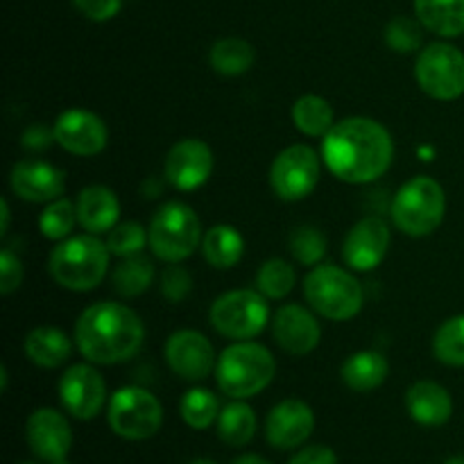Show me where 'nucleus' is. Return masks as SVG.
Wrapping results in <instances>:
<instances>
[{"label":"nucleus","instance_id":"35","mask_svg":"<svg viewBox=\"0 0 464 464\" xmlns=\"http://www.w3.org/2000/svg\"><path fill=\"white\" fill-rule=\"evenodd\" d=\"M290 252L302 266H320L326 254V238L317 227H297L290 236Z\"/></svg>","mask_w":464,"mask_h":464},{"label":"nucleus","instance_id":"36","mask_svg":"<svg viewBox=\"0 0 464 464\" xmlns=\"http://www.w3.org/2000/svg\"><path fill=\"white\" fill-rule=\"evenodd\" d=\"M148 231L140 222H121V225L113 227L109 231V238H107V247L111 252V256H134V254H140V249L145 247L148 243Z\"/></svg>","mask_w":464,"mask_h":464},{"label":"nucleus","instance_id":"13","mask_svg":"<svg viewBox=\"0 0 464 464\" xmlns=\"http://www.w3.org/2000/svg\"><path fill=\"white\" fill-rule=\"evenodd\" d=\"M168 367L184 381H204L216 372V349L199 331H177L166 343Z\"/></svg>","mask_w":464,"mask_h":464},{"label":"nucleus","instance_id":"45","mask_svg":"<svg viewBox=\"0 0 464 464\" xmlns=\"http://www.w3.org/2000/svg\"><path fill=\"white\" fill-rule=\"evenodd\" d=\"M444 464H464V456H453V458H449L447 462Z\"/></svg>","mask_w":464,"mask_h":464},{"label":"nucleus","instance_id":"16","mask_svg":"<svg viewBox=\"0 0 464 464\" xmlns=\"http://www.w3.org/2000/svg\"><path fill=\"white\" fill-rule=\"evenodd\" d=\"M213 152L204 140H177L166 157V179L177 190H195L208 181L213 172Z\"/></svg>","mask_w":464,"mask_h":464},{"label":"nucleus","instance_id":"24","mask_svg":"<svg viewBox=\"0 0 464 464\" xmlns=\"http://www.w3.org/2000/svg\"><path fill=\"white\" fill-rule=\"evenodd\" d=\"M344 385L353 392H372V390L381 388L390 374V365L385 361L383 353L379 352H356L343 362Z\"/></svg>","mask_w":464,"mask_h":464},{"label":"nucleus","instance_id":"7","mask_svg":"<svg viewBox=\"0 0 464 464\" xmlns=\"http://www.w3.org/2000/svg\"><path fill=\"white\" fill-rule=\"evenodd\" d=\"M148 238L154 256L166 263H181L202 245V222L188 204L166 202L154 213Z\"/></svg>","mask_w":464,"mask_h":464},{"label":"nucleus","instance_id":"28","mask_svg":"<svg viewBox=\"0 0 464 464\" xmlns=\"http://www.w3.org/2000/svg\"><path fill=\"white\" fill-rule=\"evenodd\" d=\"M293 122L304 136L324 139L331 127L335 125L334 109H331L329 100H324L322 95H302L293 104Z\"/></svg>","mask_w":464,"mask_h":464},{"label":"nucleus","instance_id":"42","mask_svg":"<svg viewBox=\"0 0 464 464\" xmlns=\"http://www.w3.org/2000/svg\"><path fill=\"white\" fill-rule=\"evenodd\" d=\"M54 140V130H45L44 125H34L23 136V145L27 150H44Z\"/></svg>","mask_w":464,"mask_h":464},{"label":"nucleus","instance_id":"38","mask_svg":"<svg viewBox=\"0 0 464 464\" xmlns=\"http://www.w3.org/2000/svg\"><path fill=\"white\" fill-rule=\"evenodd\" d=\"M190 288H193V279H190L188 270L177 263H168V267L161 275V295L168 302L177 304L181 299L188 297Z\"/></svg>","mask_w":464,"mask_h":464},{"label":"nucleus","instance_id":"9","mask_svg":"<svg viewBox=\"0 0 464 464\" xmlns=\"http://www.w3.org/2000/svg\"><path fill=\"white\" fill-rule=\"evenodd\" d=\"M107 421L118 438L140 442L159 433L163 424V406L148 390L127 385L109 399Z\"/></svg>","mask_w":464,"mask_h":464},{"label":"nucleus","instance_id":"25","mask_svg":"<svg viewBox=\"0 0 464 464\" xmlns=\"http://www.w3.org/2000/svg\"><path fill=\"white\" fill-rule=\"evenodd\" d=\"M417 21L440 36L464 32V0H415Z\"/></svg>","mask_w":464,"mask_h":464},{"label":"nucleus","instance_id":"31","mask_svg":"<svg viewBox=\"0 0 464 464\" xmlns=\"http://www.w3.org/2000/svg\"><path fill=\"white\" fill-rule=\"evenodd\" d=\"M179 412L186 426H190L195 430H207L220 417V401H218V397L211 390L193 388L181 399Z\"/></svg>","mask_w":464,"mask_h":464},{"label":"nucleus","instance_id":"32","mask_svg":"<svg viewBox=\"0 0 464 464\" xmlns=\"http://www.w3.org/2000/svg\"><path fill=\"white\" fill-rule=\"evenodd\" d=\"M433 353L449 367H464V315L442 322L433 338Z\"/></svg>","mask_w":464,"mask_h":464},{"label":"nucleus","instance_id":"6","mask_svg":"<svg viewBox=\"0 0 464 464\" xmlns=\"http://www.w3.org/2000/svg\"><path fill=\"white\" fill-rule=\"evenodd\" d=\"M304 297L322 317L344 322L362 311L365 295L352 272L338 266H315L304 279Z\"/></svg>","mask_w":464,"mask_h":464},{"label":"nucleus","instance_id":"21","mask_svg":"<svg viewBox=\"0 0 464 464\" xmlns=\"http://www.w3.org/2000/svg\"><path fill=\"white\" fill-rule=\"evenodd\" d=\"M77 222L86 234H109L121 218V202L107 186H86L77 195Z\"/></svg>","mask_w":464,"mask_h":464},{"label":"nucleus","instance_id":"46","mask_svg":"<svg viewBox=\"0 0 464 464\" xmlns=\"http://www.w3.org/2000/svg\"><path fill=\"white\" fill-rule=\"evenodd\" d=\"M188 464H218V462L208 460V458H198V460H190Z\"/></svg>","mask_w":464,"mask_h":464},{"label":"nucleus","instance_id":"22","mask_svg":"<svg viewBox=\"0 0 464 464\" xmlns=\"http://www.w3.org/2000/svg\"><path fill=\"white\" fill-rule=\"evenodd\" d=\"M406 408L412 421L421 426H444L453 415V399L435 381H417L406 392Z\"/></svg>","mask_w":464,"mask_h":464},{"label":"nucleus","instance_id":"14","mask_svg":"<svg viewBox=\"0 0 464 464\" xmlns=\"http://www.w3.org/2000/svg\"><path fill=\"white\" fill-rule=\"evenodd\" d=\"M54 140L75 157H95L109 143V130L102 118L86 109H68L54 122Z\"/></svg>","mask_w":464,"mask_h":464},{"label":"nucleus","instance_id":"17","mask_svg":"<svg viewBox=\"0 0 464 464\" xmlns=\"http://www.w3.org/2000/svg\"><path fill=\"white\" fill-rule=\"evenodd\" d=\"M390 247V227L383 218H362L349 229L343 243V258L352 270L372 272L383 263Z\"/></svg>","mask_w":464,"mask_h":464},{"label":"nucleus","instance_id":"18","mask_svg":"<svg viewBox=\"0 0 464 464\" xmlns=\"http://www.w3.org/2000/svg\"><path fill=\"white\" fill-rule=\"evenodd\" d=\"M315 429V415L311 406L299 399H285L276 403L266 420V438L270 447L290 451L306 442Z\"/></svg>","mask_w":464,"mask_h":464},{"label":"nucleus","instance_id":"5","mask_svg":"<svg viewBox=\"0 0 464 464\" xmlns=\"http://www.w3.org/2000/svg\"><path fill=\"white\" fill-rule=\"evenodd\" d=\"M447 195L433 177H412L394 195L390 216L394 227L411 238L430 236L444 220Z\"/></svg>","mask_w":464,"mask_h":464},{"label":"nucleus","instance_id":"29","mask_svg":"<svg viewBox=\"0 0 464 464\" xmlns=\"http://www.w3.org/2000/svg\"><path fill=\"white\" fill-rule=\"evenodd\" d=\"M256 433V415L247 403L236 399L234 403L225 406L218 417V435L229 447H245L254 440Z\"/></svg>","mask_w":464,"mask_h":464},{"label":"nucleus","instance_id":"47","mask_svg":"<svg viewBox=\"0 0 464 464\" xmlns=\"http://www.w3.org/2000/svg\"><path fill=\"white\" fill-rule=\"evenodd\" d=\"M21 464H36V462H21Z\"/></svg>","mask_w":464,"mask_h":464},{"label":"nucleus","instance_id":"44","mask_svg":"<svg viewBox=\"0 0 464 464\" xmlns=\"http://www.w3.org/2000/svg\"><path fill=\"white\" fill-rule=\"evenodd\" d=\"M234 464H272V462H267L266 458L254 456V453H249V456H240L238 460H236Z\"/></svg>","mask_w":464,"mask_h":464},{"label":"nucleus","instance_id":"41","mask_svg":"<svg viewBox=\"0 0 464 464\" xmlns=\"http://www.w3.org/2000/svg\"><path fill=\"white\" fill-rule=\"evenodd\" d=\"M288 464H338V456L334 453V449L315 444V447L302 449L297 456L290 458Z\"/></svg>","mask_w":464,"mask_h":464},{"label":"nucleus","instance_id":"2","mask_svg":"<svg viewBox=\"0 0 464 464\" xmlns=\"http://www.w3.org/2000/svg\"><path fill=\"white\" fill-rule=\"evenodd\" d=\"M145 326L130 306L98 302L86 308L75 324V344L93 365H118L140 352Z\"/></svg>","mask_w":464,"mask_h":464},{"label":"nucleus","instance_id":"30","mask_svg":"<svg viewBox=\"0 0 464 464\" xmlns=\"http://www.w3.org/2000/svg\"><path fill=\"white\" fill-rule=\"evenodd\" d=\"M113 288L122 297H139V295L148 293L150 285L154 281V263L143 254H134V256L122 258L113 270Z\"/></svg>","mask_w":464,"mask_h":464},{"label":"nucleus","instance_id":"34","mask_svg":"<svg viewBox=\"0 0 464 464\" xmlns=\"http://www.w3.org/2000/svg\"><path fill=\"white\" fill-rule=\"evenodd\" d=\"M77 222V207L71 199H54L48 202L39 218V229L41 234L48 240H66L71 236L72 227Z\"/></svg>","mask_w":464,"mask_h":464},{"label":"nucleus","instance_id":"37","mask_svg":"<svg viewBox=\"0 0 464 464\" xmlns=\"http://www.w3.org/2000/svg\"><path fill=\"white\" fill-rule=\"evenodd\" d=\"M421 27L424 25L417 23L415 18L397 16L385 27V41H388V45L394 53H415L421 45Z\"/></svg>","mask_w":464,"mask_h":464},{"label":"nucleus","instance_id":"27","mask_svg":"<svg viewBox=\"0 0 464 464\" xmlns=\"http://www.w3.org/2000/svg\"><path fill=\"white\" fill-rule=\"evenodd\" d=\"M254 59H256L254 45L238 36L220 39L218 44H213L211 54H208L213 71L225 77H238L247 72L254 66Z\"/></svg>","mask_w":464,"mask_h":464},{"label":"nucleus","instance_id":"39","mask_svg":"<svg viewBox=\"0 0 464 464\" xmlns=\"http://www.w3.org/2000/svg\"><path fill=\"white\" fill-rule=\"evenodd\" d=\"M23 281V263L12 249L0 252V295H12L21 288Z\"/></svg>","mask_w":464,"mask_h":464},{"label":"nucleus","instance_id":"19","mask_svg":"<svg viewBox=\"0 0 464 464\" xmlns=\"http://www.w3.org/2000/svg\"><path fill=\"white\" fill-rule=\"evenodd\" d=\"M9 186L16 198L25 199V202L45 204L62 198L63 188H66V177L53 163L25 159V161L12 166Z\"/></svg>","mask_w":464,"mask_h":464},{"label":"nucleus","instance_id":"4","mask_svg":"<svg viewBox=\"0 0 464 464\" xmlns=\"http://www.w3.org/2000/svg\"><path fill=\"white\" fill-rule=\"evenodd\" d=\"M276 362L270 349L249 340H238L220 353L216 365L218 388L231 399L261 394L275 381Z\"/></svg>","mask_w":464,"mask_h":464},{"label":"nucleus","instance_id":"33","mask_svg":"<svg viewBox=\"0 0 464 464\" xmlns=\"http://www.w3.org/2000/svg\"><path fill=\"white\" fill-rule=\"evenodd\" d=\"M295 288V270L284 258H267L256 275V290L266 299H284Z\"/></svg>","mask_w":464,"mask_h":464},{"label":"nucleus","instance_id":"23","mask_svg":"<svg viewBox=\"0 0 464 464\" xmlns=\"http://www.w3.org/2000/svg\"><path fill=\"white\" fill-rule=\"evenodd\" d=\"M71 338L54 326H36L25 338V356L44 370H54V367L63 365L71 358Z\"/></svg>","mask_w":464,"mask_h":464},{"label":"nucleus","instance_id":"40","mask_svg":"<svg viewBox=\"0 0 464 464\" xmlns=\"http://www.w3.org/2000/svg\"><path fill=\"white\" fill-rule=\"evenodd\" d=\"M72 5H75L86 18H91V21L104 23L111 21V18L121 12L122 0H72Z\"/></svg>","mask_w":464,"mask_h":464},{"label":"nucleus","instance_id":"11","mask_svg":"<svg viewBox=\"0 0 464 464\" xmlns=\"http://www.w3.org/2000/svg\"><path fill=\"white\" fill-rule=\"evenodd\" d=\"M322 175V159L308 145L281 150L270 166V186L284 202H299L315 190Z\"/></svg>","mask_w":464,"mask_h":464},{"label":"nucleus","instance_id":"8","mask_svg":"<svg viewBox=\"0 0 464 464\" xmlns=\"http://www.w3.org/2000/svg\"><path fill=\"white\" fill-rule=\"evenodd\" d=\"M211 326L229 340H252L270 322V306L258 290H229L213 302Z\"/></svg>","mask_w":464,"mask_h":464},{"label":"nucleus","instance_id":"20","mask_svg":"<svg viewBox=\"0 0 464 464\" xmlns=\"http://www.w3.org/2000/svg\"><path fill=\"white\" fill-rule=\"evenodd\" d=\"M272 334L276 344L290 356H306L320 344L322 329L308 308L299 304H285L275 313Z\"/></svg>","mask_w":464,"mask_h":464},{"label":"nucleus","instance_id":"43","mask_svg":"<svg viewBox=\"0 0 464 464\" xmlns=\"http://www.w3.org/2000/svg\"><path fill=\"white\" fill-rule=\"evenodd\" d=\"M0 216H3V225H0V234H7L9 220H12V213H9V202H7V199H0Z\"/></svg>","mask_w":464,"mask_h":464},{"label":"nucleus","instance_id":"10","mask_svg":"<svg viewBox=\"0 0 464 464\" xmlns=\"http://www.w3.org/2000/svg\"><path fill=\"white\" fill-rule=\"evenodd\" d=\"M417 84L435 100H458L464 93V54L451 44H430L415 63Z\"/></svg>","mask_w":464,"mask_h":464},{"label":"nucleus","instance_id":"3","mask_svg":"<svg viewBox=\"0 0 464 464\" xmlns=\"http://www.w3.org/2000/svg\"><path fill=\"white\" fill-rule=\"evenodd\" d=\"M107 243L93 234L68 236L50 252L48 272L62 288L72 293H89L98 288L109 272Z\"/></svg>","mask_w":464,"mask_h":464},{"label":"nucleus","instance_id":"12","mask_svg":"<svg viewBox=\"0 0 464 464\" xmlns=\"http://www.w3.org/2000/svg\"><path fill=\"white\" fill-rule=\"evenodd\" d=\"M59 399L68 415L80 421H89L98 417L107 403V383L93 362L91 365L80 362L63 372L59 381Z\"/></svg>","mask_w":464,"mask_h":464},{"label":"nucleus","instance_id":"15","mask_svg":"<svg viewBox=\"0 0 464 464\" xmlns=\"http://www.w3.org/2000/svg\"><path fill=\"white\" fill-rule=\"evenodd\" d=\"M27 444L32 453L48 464H66L72 447V430L66 417L54 408H39L27 417Z\"/></svg>","mask_w":464,"mask_h":464},{"label":"nucleus","instance_id":"1","mask_svg":"<svg viewBox=\"0 0 464 464\" xmlns=\"http://www.w3.org/2000/svg\"><path fill=\"white\" fill-rule=\"evenodd\" d=\"M322 159L340 181L370 184L392 166L394 140L374 118L352 116L335 122L322 139Z\"/></svg>","mask_w":464,"mask_h":464},{"label":"nucleus","instance_id":"26","mask_svg":"<svg viewBox=\"0 0 464 464\" xmlns=\"http://www.w3.org/2000/svg\"><path fill=\"white\" fill-rule=\"evenodd\" d=\"M245 240L240 231L231 225H216L204 231L202 254L207 263L218 270H229L243 258Z\"/></svg>","mask_w":464,"mask_h":464}]
</instances>
